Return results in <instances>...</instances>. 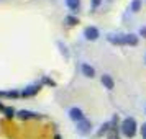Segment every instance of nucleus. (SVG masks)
Instances as JSON below:
<instances>
[{
	"instance_id": "nucleus-23",
	"label": "nucleus",
	"mask_w": 146,
	"mask_h": 139,
	"mask_svg": "<svg viewBox=\"0 0 146 139\" xmlns=\"http://www.w3.org/2000/svg\"><path fill=\"white\" fill-rule=\"evenodd\" d=\"M53 139H62V138H61V134H54V138Z\"/></svg>"
},
{
	"instance_id": "nucleus-24",
	"label": "nucleus",
	"mask_w": 146,
	"mask_h": 139,
	"mask_svg": "<svg viewBox=\"0 0 146 139\" xmlns=\"http://www.w3.org/2000/svg\"><path fill=\"white\" fill-rule=\"evenodd\" d=\"M3 110H5V106H3V105H2V103H0V111L3 113Z\"/></svg>"
},
{
	"instance_id": "nucleus-8",
	"label": "nucleus",
	"mask_w": 146,
	"mask_h": 139,
	"mask_svg": "<svg viewBox=\"0 0 146 139\" xmlns=\"http://www.w3.org/2000/svg\"><path fill=\"white\" fill-rule=\"evenodd\" d=\"M100 80H102V85L105 87L107 90H113V87H115V80H113L112 75H108V74H104Z\"/></svg>"
},
{
	"instance_id": "nucleus-12",
	"label": "nucleus",
	"mask_w": 146,
	"mask_h": 139,
	"mask_svg": "<svg viewBox=\"0 0 146 139\" xmlns=\"http://www.w3.org/2000/svg\"><path fill=\"white\" fill-rule=\"evenodd\" d=\"M0 97H5V98H18V97H21V92H18V90H8V92H0Z\"/></svg>"
},
{
	"instance_id": "nucleus-25",
	"label": "nucleus",
	"mask_w": 146,
	"mask_h": 139,
	"mask_svg": "<svg viewBox=\"0 0 146 139\" xmlns=\"http://www.w3.org/2000/svg\"><path fill=\"white\" fill-rule=\"evenodd\" d=\"M145 62H146V54H145Z\"/></svg>"
},
{
	"instance_id": "nucleus-22",
	"label": "nucleus",
	"mask_w": 146,
	"mask_h": 139,
	"mask_svg": "<svg viewBox=\"0 0 146 139\" xmlns=\"http://www.w3.org/2000/svg\"><path fill=\"white\" fill-rule=\"evenodd\" d=\"M139 34H141V36L146 40V26H141V28H139Z\"/></svg>"
},
{
	"instance_id": "nucleus-21",
	"label": "nucleus",
	"mask_w": 146,
	"mask_h": 139,
	"mask_svg": "<svg viewBox=\"0 0 146 139\" xmlns=\"http://www.w3.org/2000/svg\"><path fill=\"white\" fill-rule=\"evenodd\" d=\"M108 139H120V138H118V134H117L115 131H110V134H108Z\"/></svg>"
},
{
	"instance_id": "nucleus-14",
	"label": "nucleus",
	"mask_w": 146,
	"mask_h": 139,
	"mask_svg": "<svg viewBox=\"0 0 146 139\" xmlns=\"http://www.w3.org/2000/svg\"><path fill=\"white\" fill-rule=\"evenodd\" d=\"M130 10H131L133 13H136L141 10V0H131V3H130Z\"/></svg>"
},
{
	"instance_id": "nucleus-19",
	"label": "nucleus",
	"mask_w": 146,
	"mask_h": 139,
	"mask_svg": "<svg viewBox=\"0 0 146 139\" xmlns=\"http://www.w3.org/2000/svg\"><path fill=\"white\" fill-rule=\"evenodd\" d=\"M90 5H92L94 10H97V8L102 5V0H90Z\"/></svg>"
},
{
	"instance_id": "nucleus-3",
	"label": "nucleus",
	"mask_w": 146,
	"mask_h": 139,
	"mask_svg": "<svg viewBox=\"0 0 146 139\" xmlns=\"http://www.w3.org/2000/svg\"><path fill=\"white\" fill-rule=\"evenodd\" d=\"M67 115H69V118L72 119L74 123H79V121H82V119H86V116H84L82 110H80V108H77V106H72V108L67 111Z\"/></svg>"
},
{
	"instance_id": "nucleus-10",
	"label": "nucleus",
	"mask_w": 146,
	"mask_h": 139,
	"mask_svg": "<svg viewBox=\"0 0 146 139\" xmlns=\"http://www.w3.org/2000/svg\"><path fill=\"white\" fill-rule=\"evenodd\" d=\"M125 46H138V36L136 34H125Z\"/></svg>"
},
{
	"instance_id": "nucleus-11",
	"label": "nucleus",
	"mask_w": 146,
	"mask_h": 139,
	"mask_svg": "<svg viewBox=\"0 0 146 139\" xmlns=\"http://www.w3.org/2000/svg\"><path fill=\"white\" fill-rule=\"evenodd\" d=\"M112 131V123L110 121H107V123H104V125L100 126V129L97 131V136H104V134H107V132H110Z\"/></svg>"
},
{
	"instance_id": "nucleus-4",
	"label": "nucleus",
	"mask_w": 146,
	"mask_h": 139,
	"mask_svg": "<svg viewBox=\"0 0 146 139\" xmlns=\"http://www.w3.org/2000/svg\"><path fill=\"white\" fill-rule=\"evenodd\" d=\"M84 36H86V40H89V41H97L99 36H100V31L95 26H87L86 30H84Z\"/></svg>"
},
{
	"instance_id": "nucleus-5",
	"label": "nucleus",
	"mask_w": 146,
	"mask_h": 139,
	"mask_svg": "<svg viewBox=\"0 0 146 139\" xmlns=\"http://www.w3.org/2000/svg\"><path fill=\"white\" fill-rule=\"evenodd\" d=\"M107 41L112 43L115 46H125V34H107Z\"/></svg>"
},
{
	"instance_id": "nucleus-16",
	"label": "nucleus",
	"mask_w": 146,
	"mask_h": 139,
	"mask_svg": "<svg viewBox=\"0 0 146 139\" xmlns=\"http://www.w3.org/2000/svg\"><path fill=\"white\" fill-rule=\"evenodd\" d=\"M66 23L69 26H74V25H77L79 23V18L77 16H74V15H67L66 16Z\"/></svg>"
},
{
	"instance_id": "nucleus-13",
	"label": "nucleus",
	"mask_w": 146,
	"mask_h": 139,
	"mask_svg": "<svg viewBox=\"0 0 146 139\" xmlns=\"http://www.w3.org/2000/svg\"><path fill=\"white\" fill-rule=\"evenodd\" d=\"M66 5H67V8H71L72 12H76L80 7V0H66Z\"/></svg>"
},
{
	"instance_id": "nucleus-1",
	"label": "nucleus",
	"mask_w": 146,
	"mask_h": 139,
	"mask_svg": "<svg viewBox=\"0 0 146 139\" xmlns=\"http://www.w3.org/2000/svg\"><path fill=\"white\" fill-rule=\"evenodd\" d=\"M120 131L125 138H135V134H136V119L131 118V116L125 118L120 125Z\"/></svg>"
},
{
	"instance_id": "nucleus-9",
	"label": "nucleus",
	"mask_w": 146,
	"mask_h": 139,
	"mask_svg": "<svg viewBox=\"0 0 146 139\" xmlns=\"http://www.w3.org/2000/svg\"><path fill=\"white\" fill-rule=\"evenodd\" d=\"M80 70H82V74H84L86 77H89V79H92L94 75H95V69H94L92 66H89V64H82V66H80Z\"/></svg>"
},
{
	"instance_id": "nucleus-17",
	"label": "nucleus",
	"mask_w": 146,
	"mask_h": 139,
	"mask_svg": "<svg viewBox=\"0 0 146 139\" xmlns=\"http://www.w3.org/2000/svg\"><path fill=\"white\" fill-rule=\"evenodd\" d=\"M58 46H59V49H61V54L67 59V57H69V51H67L66 44H62V41H58Z\"/></svg>"
},
{
	"instance_id": "nucleus-20",
	"label": "nucleus",
	"mask_w": 146,
	"mask_h": 139,
	"mask_svg": "<svg viewBox=\"0 0 146 139\" xmlns=\"http://www.w3.org/2000/svg\"><path fill=\"white\" fill-rule=\"evenodd\" d=\"M141 138L146 139V123H143V126H141Z\"/></svg>"
},
{
	"instance_id": "nucleus-2",
	"label": "nucleus",
	"mask_w": 146,
	"mask_h": 139,
	"mask_svg": "<svg viewBox=\"0 0 146 139\" xmlns=\"http://www.w3.org/2000/svg\"><path fill=\"white\" fill-rule=\"evenodd\" d=\"M76 131H77V134H80V136H87V134H90V131H92V123L87 118L82 119L79 123H76Z\"/></svg>"
},
{
	"instance_id": "nucleus-18",
	"label": "nucleus",
	"mask_w": 146,
	"mask_h": 139,
	"mask_svg": "<svg viewBox=\"0 0 146 139\" xmlns=\"http://www.w3.org/2000/svg\"><path fill=\"white\" fill-rule=\"evenodd\" d=\"M43 84H46V85H51V87H56V82H54L53 79H49V77H43Z\"/></svg>"
},
{
	"instance_id": "nucleus-15",
	"label": "nucleus",
	"mask_w": 146,
	"mask_h": 139,
	"mask_svg": "<svg viewBox=\"0 0 146 139\" xmlns=\"http://www.w3.org/2000/svg\"><path fill=\"white\" fill-rule=\"evenodd\" d=\"M3 115H5V118L12 119V118H15V116H17V111H15L12 106H5V110H3Z\"/></svg>"
},
{
	"instance_id": "nucleus-7",
	"label": "nucleus",
	"mask_w": 146,
	"mask_h": 139,
	"mask_svg": "<svg viewBox=\"0 0 146 139\" xmlns=\"http://www.w3.org/2000/svg\"><path fill=\"white\" fill-rule=\"evenodd\" d=\"M17 116L20 119H31V118H41V115L35 111H28V110H20V111H17Z\"/></svg>"
},
{
	"instance_id": "nucleus-6",
	"label": "nucleus",
	"mask_w": 146,
	"mask_h": 139,
	"mask_svg": "<svg viewBox=\"0 0 146 139\" xmlns=\"http://www.w3.org/2000/svg\"><path fill=\"white\" fill-rule=\"evenodd\" d=\"M40 88H41L40 84L28 85L27 88H23V90H21V97H33V95H36V93L40 92Z\"/></svg>"
}]
</instances>
